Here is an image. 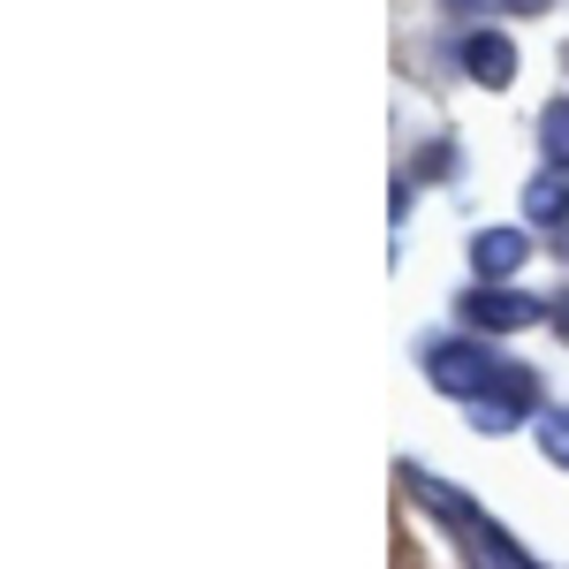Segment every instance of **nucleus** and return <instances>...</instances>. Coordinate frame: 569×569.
I'll use <instances>...</instances> for the list:
<instances>
[{
	"instance_id": "f257e3e1",
	"label": "nucleus",
	"mask_w": 569,
	"mask_h": 569,
	"mask_svg": "<svg viewBox=\"0 0 569 569\" xmlns=\"http://www.w3.org/2000/svg\"><path fill=\"white\" fill-rule=\"evenodd\" d=\"M410 486H418V493L433 501L440 517H448V525H456L463 539H471V547H479V569H539V562L525 555V547L509 539V531L493 525V517H479V509L463 501V486H440V479H426V471H410Z\"/></svg>"
},
{
	"instance_id": "f03ea898",
	"label": "nucleus",
	"mask_w": 569,
	"mask_h": 569,
	"mask_svg": "<svg viewBox=\"0 0 569 569\" xmlns=\"http://www.w3.org/2000/svg\"><path fill=\"white\" fill-rule=\"evenodd\" d=\"M525 418H547V410H539V372L501 365V372H493V388L471 402V426H479V433H517Z\"/></svg>"
},
{
	"instance_id": "7ed1b4c3",
	"label": "nucleus",
	"mask_w": 569,
	"mask_h": 569,
	"mask_svg": "<svg viewBox=\"0 0 569 569\" xmlns=\"http://www.w3.org/2000/svg\"><path fill=\"white\" fill-rule=\"evenodd\" d=\"M426 372H433L440 395H456V402L471 410V402L493 388V372H501V365H493L479 342H433V350H426Z\"/></svg>"
},
{
	"instance_id": "20e7f679",
	"label": "nucleus",
	"mask_w": 569,
	"mask_h": 569,
	"mask_svg": "<svg viewBox=\"0 0 569 569\" xmlns=\"http://www.w3.org/2000/svg\"><path fill=\"white\" fill-rule=\"evenodd\" d=\"M456 311H463V327H479V335H517V327H531L547 305H531L525 289H509V281H479Z\"/></svg>"
},
{
	"instance_id": "39448f33",
	"label": "nucleus",
	"mask_w": 569,
	"mask_h": 569,
	"mask_svg": "<svg viewBox=\"0 0 569 569\" xmlns=\"http://www.w3.org/2000/svg\"><path fill=\"white\" fill-rule=\"evenodd\" d=\"M525 259H531L525 228H479V236H471V273H479V281H509Z\"/></svg>"
},
{
	"instance_id": "423d86ee",
	"label": "nucleus",
	"mask_w": 569,
	"mask_h": 569,
	"mask_svg": "<svg viewBox=\"0 0 569 569\" xmlns=\"http://www.w3.org/2000/svg\"><path fill=\"white\" fill-rule=\"evenodd\" d=\"M463 69H471V84H486V91H501L509 77H517V39H501V31H471L463 39V53H456Z\"/></svg>"
},
{
	"instance_id": "0eeeda50",
	"label": "nucleus",
	"mask_w": 569,
	"mask_h": 569,
	"mask_svg": "<svg viewBox=\"0 0 569 569\" xmlns=\"http://www.w3.org/2000/svg\"><path fill=\"white\" fill-rule=\"evenodd\" d=\"M525 213H531V228H555V220H569V176L539 168V176L525 182Z\"/></svg>"
},
{
	"instance_id": "6e6552de",
	"label": "nucleus",
	"mask_w": 569,
	"mask_h": 569,
	"mask_svg": "<svg viewBox=\"0 0 569 569\" xmlns=\"http://www.w3.org/2000/svg\"><path fill=\"white\" fill-rule=\"evenodd\" d=\"M539 160H547L555 176H569V99H555V107L539 114Z\"/></svg>"
},
{
	"instance_id": "1a4fd4ad",
	"label": "nucleus",
	"mask_w": 569,
	"mask_h": 569,
	"mask_svg": "<svg viewBox=\"0 0 569 569\" xmlns=\"http://www.w3.org/2000/svg\"><path fill=\"white\" fill-rule=\"evenodd\" d=\"M539 456H547L555 471H569V410H547V418H539Z\"/></svg>"
},
{
	"instance_id": "9d476101",
	"label": "nucleus",
	"mask_w": 569,
	"mask_h": 569,
	"mask_svg": "<svg viewBox=\"0 0 569 569\" xmlns=\"http://www.w3.org/2000/svg\"><path fill=\"white\" fill-rule=\"evenodd\" d=\"M509 8H539V0H509Z\"/></svg>"
}]
</instances>
